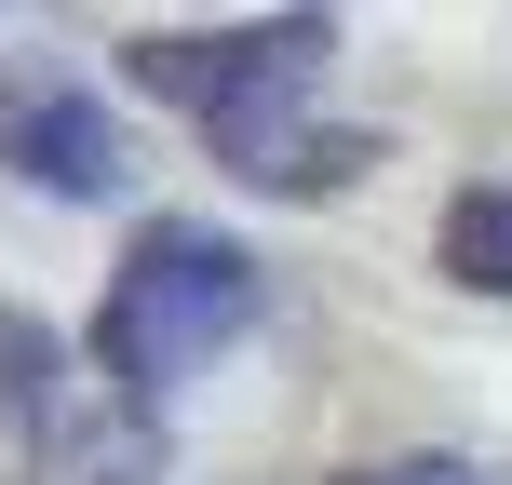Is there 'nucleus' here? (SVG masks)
<instances>
[{"label": "nucleus", "mask_w": 512, "mask_h": 485, "mask_svg": "<svg viewBox=\"0 0 512 485\" xmlns=\"http://www.w3.org/2000/svg\"><path fill=\"white\" fill-rule=\"evenodd\" d=\"M324 54H337L324 14H256V27H203V41H189V27H149L122 68L149 81V95H176L189 122H216L230 95H256V81H283V68H324Z\"/></svg>", "instance_id": "5"}, {"label": "nucleus", "mask_w": 512, "mask_h": 485, "mask_svg": "<svg viewBox=\"0 0 512 485\" xmlns=\"http://www.w3.org/2000/svg\"><path fill=\"white\" fill-rule=\"evenodd\" d=\"M203 149L230 162V176H256L270 203H324V189H351L364 162H378V135L364 122H324V95H310V68L256 81V95H230L203 122Z\"/></svg>", "instance_id": "3"}, {"label": "nucleus", "mask_w": 512, "mask_h": 485, "mask_svg": "<svg viewBox=\"0 0 512 485\" xmlns=\"http://www.w3.org/2000/svg\"><path fill=\"white\" fill-rule=\"evenodd\" d=\"M0 162L27 189H54V203H108L122 189V122L68 68H0Z\"/></svg>", "instance_id": "4"}, {"label": "nucleus", "mask_w": 512, "mask_h": 485, "mask_svg": "<svg viewBox=\"0 0 512 485\" xmlns=\"http://www.w3.org/2000/svg\"><path fill=\"white\" fill-rule=\"evenodd\" d=\"M351 485H472V472H445V459H391V472H351Z\"/></svg>", "instance_id": "7"}, {"label": "nucleus", "mask_w": 512, "mask_h": 485, "mask_svg": "<svg viewBox=\"0 0 512 485\" xmlns=\"http://www.w3.org/2000/svg\"><path fill=\"white\" fill-rule=\"evenodd\" d=\"M243 324H256V256L230 230L149 216V230L122 243V270H108V297H95V364L122 391H176V378H203Z\"/></svg>", "instance_id": "1"}, {"label": "nucleus", "mask_w": 512, "mask_h": 485, "mask_svg": "<svg viewBox=\"0 0 512 485\" xmlns=\"http://www.w3.org/2000/svg\"><path fill=\"white\" fill-rule=\"evenodd\" d=\"M0 391H14L27 485H162V432L108 364H68L54 337H0Z\"/></svg>", "instance_id": "2"}, {"label": "nucleus", "mask_w": 512, "mask_h": 485, "mask_svg": "<svg viewBox=\"0 0 512 485\" xmlns=\"http://www.w3.org/2000/svg\"><path fill=\"white\" fill-rule=\"evenodd\" d=\"M432 256H445V283H472V297H512V189H459Z\"/></svg>", "instance_id": "6"}]
</instances>
